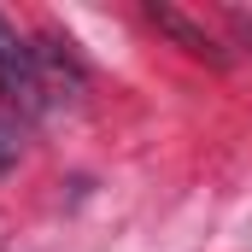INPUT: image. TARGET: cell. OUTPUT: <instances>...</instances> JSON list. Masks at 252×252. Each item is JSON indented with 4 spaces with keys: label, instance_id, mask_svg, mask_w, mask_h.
I'll return each mask as SVG.
<instances>
[{
    "label": "cell",
    "instance_id": "obj_1",
    "mask_svg": "<svg viewBox=\"0 0 252 252\" xmlns=\"http://www.w3.org/2000/svg\"><path fill=\"white\" fill-rule=\"evenodd\" d=\"M0 94L18 100V106H41V94H47L41 64H35V47H24L6 18H0Z\"/></svg>",
    "mask_w": 252,
    "mask_h": 252
},
{
    "label": "cell",
    "instance_id": "obj_2",
    "mask_svg": "<svg viewBox=\"0 0 252 252\" xmlns=\"http://www.w3.org/2000/svg\"><path fill=\"white\" fill-rule=\"evenodd\" d=\"M147 18H153V24H158V30H164V35H170V41H176L182 53H193V59H211V64H223L217 41H211V35H205L199 24H188V18H182L176 6H158V0H153V6H147Z\"/></svg>",
    "mask_w": 252,
    "mask_h": 252
},
{
    "label": "cell",
    "instance_id": "obj_3",
    "mask_svg": "<svg viewBox=\"0 0 252 252\" xmlns=\"http://www.w3.org/2000/svg\"><path fill=\"white\" fill-rule=\"evenodd\" d=\"M18 153H24V129H18V118H6V112H0V170H12V164H18Z\"/></svg>",
    "mask_w": 252,
    "mask_h": 252
}]
</instances>
